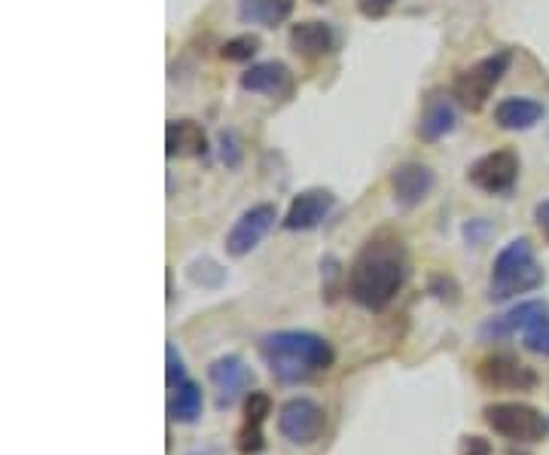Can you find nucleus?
I'll use <instances>...</instances> for the list:
<instances>
[{"mask_svg":"<svg viewBox=\"0 0 549 455\" xmlns=\"http://www.w3.org/2000/svg\"><path fill=\"white\" fill-rule=\"evenodd\" d=\"M196 455H223L220 449H205V452H196Z\"/></svg>","mask_w":549,"mask_h":455,"instance_id":"473e14b6","label":"nucleus"},{"mask_svg":"<svg viewBox=\"0 0 549 455\" xmlns=\"http://www.w3.org/2000/svg\"><path fill=\"white\" fill-rule=\"evenodd\" d=\"M455 123H458V110H455L452 98L446 92H431L424 101V110H421L418 138L434 144V141L446 138L449 132H455Z\"/></svg>","mask_w":549,"mask_h":455,"instance_id":"2eb2a0df","label":"nucleus"},{"mask_svg":"<svg viewBox=\"0 0 549 455\" xmlns=\"http://www.w3.org/2000/svg\"><path fill=\"white\" fill-rule=\"evenodd\" d=\"M476 376L485 388H495V391H534L537 382H540L534 367L522 364L510 352H498V355L482 358L479 367H476Z\"/></svg>","mask_w":549,"mask_h":455,"instance_id":"6e6552de","label":"nucleus"},{"mask_svg":"<svg viewBox=\"0 0 549 455\" xmlns=\"http://www.w3.org/2000/svg\"><path fill=\"white\" fill-rule=\"evenodd\" d=\"M202 404H205V397H202L199 382L187 379V382H180V385L174 388L171 401H168V416H171V422L193 425V422L202 416Z\"/></svg>","mask_w":549,"mask_h":455,"instance_id":"aec40b11","label":"nucleus"},{"mask_svg":"<svg viewBox=\"0 0 549 455\" xmlns=\"http://www.w3.org/2000/svg\"><path fill=\"white\" fill-rule=\"evenodd\" d=\"M406 281V251L394 236L370 239L348 269V297L366 312H385Z\"/></svg>","mask_w":549,"mask_h":455,"instance_id":"f257e3e1","label":"nucleus"},{"mask_svg":"<svg viewBox=\"0 0 549 455\" xmlns=\"http://www.w3.org/2000/svg\"><path fill=\"white\" fill-rule=\"evenodd\" d=\"M549 309L543 300H522L519 306H513L510 312L504 315H495V318H488L479 330V336L485 339V343H495V339H507L513 333H525L531 324H537L540 318H546Z\"/></svg>","mask_w":549,"mask_h":455,"instance_id":"ddd939ff","label":"nucleus"},{"mask_svg":"<svg viewBox=\"0 0 549 455\" xmlns=\"http://www.w3.org/2000/svg\"><path fill=\"white\" fill-rule=\"evenodd\" d=\"M315 4H324V0H315Z\"/></svg>","mask_w":549,"mask_h":455,"instance_id":"f704fd0d","label":"nucleus"},{"mask_svg":"<svg viewBox=\"0 0 549 455\" xmlns=\"http://www.w3.org/2000/svg\"><path fill=\"white\" fill-rule=\"evenodd\" d=\"M391 190H394V202L400 208H415L431 196L434 172L421 162H403L391 172Z\"/></svg>","mask_w":549,"mask_h":455,"instance_id":"f8f14e48","label":"nucleus"},{"mask_svg":"<svg viewBox=\"0 0 549 455\" xmlns=\"http://www.w3.org/2000/svg\"><path fill=\"white\" fill-rule=\"evenodd\" d=\"M492 443L485 437H476V434H467L461 437V446H458V455H492Z\"/></svg>","mask_w":549,"mask_h":455,"instance_id":"c85d7f7f","label":"nucleus"},{"mask_svg":"<svg viewBox=\"0 0 549 455\" xmlns=\"http://www.w3.org/2000/svg\"><path fill=\"white\" fill-rule=\"evenodd\" d=\"M336 34L327 22L309 19V22H296L290 28V46L302 59H324L327 52H333Z\"/></svg>","mask_w":549,"mask_h":455,"instance_id":"f3484780","label":"nucleus"},{"mask_svg":"<svg viewBox=\"0 0 549 455\" xmlns=\"http://www.w3.org/2000/svg\"><path fill=\"white\" fill-rule=\"evenodd\" d=\"M431 294L443 303H458V284L449 275H434L431 278Z\"/></svg>","mask_w":549,"mask_h":455,"instance_id":"cd10ccee","label":"nucleus"},{"mask_svg":"<svg viewBox=\"0 0 549 455\" xmlns=\"http://www.w3.org/2000/svg\"><path fill=\"white\" fill-rule=\"evenodd\" d=\"M543 284V269L537 266L534 245L528 239H513L492 266V281H488V297L495 303L513 300L519 294L537 291Z\"/></svg>","mask_w":549,"mask_h":455,"instance_id":"7ed1b4c3","label":"nucleus"},{"mask_svg":"<svg viewBox=\"0 0 549 455\" xmlns=\"http://www.w3.org/2000/svg\"><path fill=\"white\" fill-rule=\"evenodd\" d=\"M266 449V437H263V425L244 422L238 431V452L241 455H260Z\"/></svg>","mask_w":549,"mask_h":455,"instance_id":"5701e85b","label":"nucleus"},{"mask_svg":"<svg viewBox=\"0 0 549 455\" xmlns=\"http://www.w3.org/2000/svg\"><path fill=\"white\" fill-rule=\"evenodd\" d=\"M241 89L269 98H287L293 92V74L284 62H260L241 74Z\"/></svg>","mask_w":549,"mask_h":455,"instance_id":"4468645a","label":"nucleus"},{"mask_svg":"<svg viewBox=\"0 0 549 455\" xmlns=\"http://www.w3.org/2000/svg\"><path fill=\"white\" fill-rule=\"evenodd\" d=\"M507 455H525V452H519V449H510Z\"/></svg>","mask_w":549,"mask_h":455,"instance_id":"72a5a7b5","label":"nucleus"},{"mask_svg":"<svg viewBox=\"0 0 549 455\" xmlns=\"http://www.w3.org/2000/svg\"><path fill=\"white\" fill-rule=\"evenodd\" d=\"M165 382H168V388H177L180 382H187V367H183V358L174 343L165 346Z\"/></svg>","mask_w":549,"mask_h":455,"instance_id":"a878e982","label":"nucleus"},{"mask_svg":"<svg viewBox=\"0 0 549 455\" xmlns=\"http://www.w3.org/2000/svg\"><path fill=\"white\" fill-rule=\"evenodd\" d=\"M269 413H272L269 394H266V391H251V394H248V401H244V422L263 425Z\"/></svg>","mask_w":549,"mask_h":455,"instance_id":"b1692460","label":"nucleus"},{"mask_svg":"<svg viewBox=\"0 0 549 455\" xmlns=\"http://www.w3.org/2000/svg\"><path fill=\"white\" fill-rule=\"evenodd\" d=\"M235 7L244 25L278 28L293 13V0H235Z\"/></svg>","mask_w":549,"mask_h":455,"instance_id":"6ab92c4d","label":"nucleus"},{"mask_svg":"<svg viewBox=\"0 0 549 455\" xmlns=\"http://www.w3.org/2000/svg\"><path fill=\"white\" fill-rule=\"evenodd\" d=\"M275 220H278V208H275L272 202H260V205L248 208V211H244V214L235 220L232 230H229V236H226V251H229L232 257L251 254V251L269 236V230L275 226Z\"/></svg>","mask_w":549,"mask_h":455,"instance_id":"1a4fd4ad","label":"nucleus"},{"mask_svg":"<svg viewBox=\"0 0 549 455\" xmlns=\"http://www.w3.org/2000/svg\"><path fill=\"white\" fill-rule=\"evenodd\" d=\"M525 349L534 355H549V315L525 330Z\"/></svg>","mask_w":549,"mask_h":455,"instance_id":"393cba45","label":"nucleus"},{"mask_svg":"<svg viewBox=\"0 0 549 455\" xmlns=\"http://www.w3.org/2000/svg\"><path fill=\"white\" fill-rule=\"evenodd\" d=\"M543 104L534 101V98H504L498 107H495V123L504 129V132H525V129H534L540 120H543Z\"/></svg>","mask_w":549,"mask_h":455,"instance_id":"a211bd4d","label":"nucleus"},{"mask_svg":"<svg viewBox=\"0 0 549 455\" xmlns=\"http://www.w3.org/2000/svg\"><path fill=\"white\" fill-rule=\"evenodd\" d=\"M507 68H510V52L507 49H501V52H495V55H485V59H479L476 65H470L467 71H461L458 77H455V98L467 107V110H482L485 107V101L492 98V92H495V86L504 80V74H507Z\"/></svg>","mask_w":549,"mask_h":455,"instance_id":"20e7f679","label":"nucleus"},{"mask_svg":"<svg viewBox=\"0 0 549 455\" xmlns=\"http://www.w3.org/2000/svg\"><path fill=\"white\" fill-rule=\"evenodd\" d=\"M333 208H336V196L330 190H321V187L302 190L299 196H293V202H290L281 223H284V230H290V233H309L330 217Z\"/></svg>","mask_w":549,"mask_h":455,"instance_id":"9b49d317","label":"nucleus"},{"mask_svg":"<svg viewBox=\"0 0 549 455\" xmlns=\"http://www.w3.org/2000/svg\"><path fill=\"white\" fill-rule=\"evenodd\" d=\"M467 181L488 196H507V193H513V187L519 181V156L513 150L485 153L482 159H476L470 165Z\"/></svg>","mask_w":549,"mask_h":455,"instance_id":"0eeeda50","label":"nucleus"},{"mask_svg":"<svg viewBox=\"0 0 549 455\" xmlns=\"http://www.w3.org/2000/svg\"><path fill=\"white\" fill-rule=\"evenodd\" d=\"M208 379L217 391V407L220 410H229L235 407L244 394H248V388L254 385V373L251 367L244 364L238 355H223L217 358L211 367H208Z\"/></svg>","mask_w":549,"mask_h":455,"instance_id":"9d476101","label":"nucleus"},{"mask_svg":"<svg viewBox=\"0 0 549 455\" xmlns=\"http://www.w3.org/2000/svg\"><path fill=\"white\" fill-rule=\"evenodd\" d=\"M260 355L281 385H296L330 370L336 361L333 346L312 330H275L260 339Z\"/></svg>","mask_w":549,"mask_h":455,"instance_id":"f03ea898","label":"nucleus"},{"mask_svg":"<svg viewBox=\"0 0 549 455\" xmlns=\"http://www.w3.org/2000/svg\"><path fill=\"white\" fill-rule=\"evenodd\" d=\"M220 159L226 168H238L241 165V144L235 132H223L220 135Z\"/></svg>","mask_w":549,"mask_h":455,"instance_id":"bb28decb","label":"nucleus"},{"mask_svg":"<svg viewBox=\"0 0 549 455\" xmlns=\"http://www.w3.org/2000/svg\"><path fill=\"white\" fill-rule=\"evenodd\" d=\"M354 4H357V10H360L366 19H382V16L397 4V0H354Z\"/></svg>","mask_w":549,"mask_h":455,"instance_id":"c756f323","label":"nucleus"},{"mask_svg":"<svg viewBox=\"0 0 549 455\" xmlns=\"http://www.w3.org/2000/svg\"><path fill=\"white\" fill-rule=\"evenodd\" d=\"M187 275H190L193 284H199V288H208V291L220 288V284L226 281V269H220V263H214V260H208V257L190 263Z\"/></svg>","mask_w":549,"mask_h":455,"instance_id":"4be33fe9","label":"nucleus"},{"mask_svg":"<svg viewBox=\"0 0 549 455\" xmlns=\"http://www.w3.org/2000/svg\"><path fill=\"white\" fill-rule=\"evenodd\" d=\"M208 135L196 120H171L165 126V153L168 159H193L205 156Z\"/></svg>","mask_w":549,"mask_h":455,"instance_id":"dca6fc26","label":"nucleus"},{"mask_svg":"<svg viewBox=\"0 0 549 455\" xmlns=\"http://www.w3.org/2000/svg\"><path fill=\"white\" fill-rule=\"evenodd\" d=\"M260 52V37L257 34H238L220 46V59L223 62H251Z\"/></svg>","mask_w":549,"mask_h":455,"instance_id":"412c9836","label":"nucleus"},{"mask_svg":"<svg viewBox=\"0 0 549 455\" xmlns=\"http://www.w3.org/2000/svg\"><path fill=\"white\" fill-rule=\"evenodd\" d=\"M464 236H467V242H470V245H476V248H479V245H485V239H488V236H492V226H488L485 220H470V223L464 226Z\"/></svg>","mask_w":549,"mask_h":455,"instance_id":"7c9ffc66","label":"nucleus"},{"mask_svg":"<svg viewBox=\"0 0 549 455\" xmlns=\"http://www.w3.org/2000/svg\"><path fill=\"white\" fill-rule=\"evenodd\" d=\"M482 419L495 434L516 443H537L549 434V419L528 404H488Z\"/></svg>","mask_w":549,"mask_h":455,"instance_id":"39448f33","label":"nucleus"},{"mask_svg":"<svg viewBox=\"0 0 549 455\" xmlns=\"http://www.w3.org/2000/svg\"><path fill=\"white\" fill-rule=\"evenodd\" d=\"M327 428V413L312 397H293L278 410V431L284 440L296 446H312L324 437Z\"/></svg>","mask_w":549,"mask_h":455,"instance_id":"423d86ee","label":"nucleus"},{"mask_svg":"<svg viewBox=\"0 0 549 455\" xmlns=\"http://www.w3.org/2000/svg\"><path fill=\"white\" fill-rule=\"evenodd\" d=\"M534 220H537V226H540L543 239L549 242V199H543V202L534 208Z\"/></svg>","mask_w":549,"mask_h":455,"instance_id":"2f4dec72","label":"nucleus"}]
</instances>
